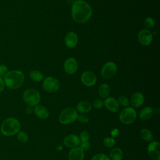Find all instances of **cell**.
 Listing matches in <instances>:
<instances>
[{
	"label": "cell",
	"instance_id": "1",
	"mask_svg": "<svg viewBox=\"0 0 160 160\" xmlns=\"http://www.w3.org/2000/svg\"><path fill=\"white\" fill-rule=\"evenodd\" d=\"M71 16L75 22L79 24L85 23L92 16V9L86 1L78 0L72 4Z\"/></svg>",
	"mask_w": 160,
	"mask_h": 160
},
{
	"label": "cell",
	"instance_id": "2",
	"mask_svg": "<svg viewBox=\"0 0 160 160\" xmlns=\"http://www.w3.org/2000/svg\"><path fill=\"white\" fill-rule=\"evenodd\" d=\"M5 86L12 89H18L21 86L24 81V76L22 71L12 70L8 71L4 76Z\"/></svg>",
	"mask_w": 160,
	"mask_h": 160
},
{
	"label": "cell",
	"instance_id": "3",
	"mask_svg": "<svg viewBox=\"0 0 160 160\" xmlns=\"http://www.w3.org/2000/svg\"><path fill=\"white\" fill-rule=\"evenodd\" d=\"M21 129L19 121L14 118H8L1 123L0 130L2 135L12 136L16 134Z\"/></svg>",
	"mask_w": 160,
	"mask_h": 160
},
{
	"label": "cell",
	"instance_id": "4",
	"mask_svg": "<svg viewBox=\"0 0 160 160\" xmlns=\"http://www.w3.org/2000/svg\"><path fill=\"white\" fill-rule=\"evenodd\" d=\"M77 111L71 107L63 109L58 116V121L62 124H68L74 122L78 118Z\"/></svg>",
	"mask_w": 160,
	"mask_h": 160
},
{
	"label": "cell",
	"instance_id": "5",
	"mask_svg": "<svg viewBox=\"0 0 160 160\" xmlns=\"http://www.w3.org/2000/svg\"><path fill=\"white\" fill-rule=\"evenodd\" d=\"M24 101L29 106H36L38 105L41 100L39 92L34 89H28L26 90L22 95Z\"/></svg>",
	"mask_w": 160,
	"mask_h": 160
},
{
	"label": "cell",
	"instance_id": "6",
	"mask_svg": "<svg viewBox=\"0 0 160 160\" xmlns=\"http://www.w3.org/2000/svg\"><path fill=\"white\" fill-rule=\"evenodd\" d=\"M137 113L134 108L126 107L120 113L119 118L120 121L124 124H130L134 122L136 119Z\"/></svg>",
	"mask_w": 160,
	"mask_h": 160
},
{
	"label": "cell",
	"instance_id": "7",
	"mask_svg": "<svg viewBox=\"0 0 160 160\" xmlns=\"http://www.w3.org/2000/svg\"><path fill=\"white\" fill-rule=\"evenodd\" d=\"M42 86L46 91L52 93L56 92L59 89L60 83L56 78L51 76H48L44 80Z\"/></svg>",
	"mask_w": 160,
	"mask_h": 160
},
{
	"label": "cell",
	"instance_id": "8",
	"mask_svg": "<svg viewBox=\"0 0 160 160\" xmlns=\"http://www.w3.org/2000/svg\"><path fill=\"white\" fill-rule=\"evenodd\" d=\"M117 72V66L112 61L105 63L101 71V76L105 79H110L113 77Z\"/></svg>",
	"mask_w": 160,
	"mask_h": 160
},
{
	"label": "cell",
	"instance_id": "9",
	"mask_svg": "<svg viewBox=\"0 0 160 160\" xmlns=\"http://www.w3.org/2000/svg\"><path fill=\"white\" fill-rule=\"evenodd\" d=\"M160 143L158 141H151L148 146V154L149 156L155 160H160Z\"/></svg>",
	"mask_w": 160,
	"mask_h": 160
},
{
	"label": "cell",
	"instance_id": "10",
	"mask_svg": "<svg viewBox=\"0 0 160 160\" xmlns=\"http://www.w3.org/2000/svg\"><path fill=\"white\" fill-rule=\"evenodd\" d=\"M138 40L139 42L143 46L149 45L152 41L153 35L150 30L147 29L141 30L138 33Z\"/></svg>",
	"mask_w": 160,
	"mask_h": 160
},
{
	"label": "cell",
	"instance_id": "11",
	"mask_svg": "<svg viewBox=\"0 0 160 160\" xmlns=\"http://www.w3.org/2000/svg\"><path fill=\"white\" fill-rule=\"evenodd\" d=\"M81 80L83 84L86 86L91 87L96 84L97 78L93 72L87 71L82 72L81 76Z\"/></svg>",
	"mask_w": 160,
	"mask_h": 160
},
{
	"label": "cell",
	"instance_id": "12",
	"mask_svg": "<svg viewBox=\"0 0 160 160\" xmlns=\"http://www.w3.org/2000/svg\"><path fill=\"white\" fill-rule=\"evenodd\" d=\"M78 69V62L74 58H68L64 63V70L68 74H74Z\"/></svg>",
	"mask_w": 160,
	"mask_h": 160
},
{
	"label": "cell",
	"instance_id": "13",
	"mask_svg": "<svg viewBox=\"0 0 160 160\" xmlns=\"http://www.w3.org/2000/svg\"><path fill=\"white\" fill-rule=\"evenodd\" d=\"M84 158V151L79 146L71 148L68 152V160H83Z\"/></svg>",
	"mask_w": 160,
	"mask_h": 160
},
{
	"label": "cell",
	"instance_id": "14",
	"mask_svg": "<svg viewBox=\"0 0 160 160\" xmlns=\"http://www.w3.org/2000/svg\"><path fill=\"white\" fill-rule=\"evenodd\" d=\"M80 140L78 136L76 134H69L66 136L63 139V144L68 148H74L79 145Z\"/></svg>",
	"mask_w": 160,
	"mask_h": 160
},
{
	"label": "cell",
	"instance_id": "15",
	"mask_svg": "<svg viewBox=\"0 0 160 160\" xmlns=\"http://www.w3.org/2000/svg\"><path fill=\"white\" fill-rule=\"evenodd\" d=\"M78 42V37L76 32L73 31L69 32L65 36L64 43L67 47L70 48H74Z\"/></svg>",
	"mask_w": 160,
	"mask_h": 160
},
{
	"label": "cell",
	"instance_id": "16",
	"mask_svg": "<svg viewBox=\"0 0 160 160\" xmlns=\"http://www.w3.org/2000/svg\"><path fill=\"white\" fill-rule=\"evenodd\" d=\"M104 105L106 108L112 112H116L118 111L119 105L116 99L112 97H108L104 101Z\"/></svg>",
	"mask_w": 160,
	"mask_h": 160
},
{
	"label": "cell",
	"instance_id": "17",
	"mask_svg": "<svg viewBox=\"0 0 160 160\" xmlns=\"http://www.w3.org/2000/svg\"><path fill=\"white\" fill-rule=\"evenodd\" d=\"M35 115L41 119H46L49 117V112L48 109L42 105H36L34 109Z\"/></svg>",
	"mask_w": 160,
	"mask_h": 160
},
{
	"label": "cell",
	"instance_id": "18",
	"mask_svg": "<svg viewBox=\"0 0 160 160\" xmlns=\"http://www.w3.org/2000/svg\"><path fill=\"white\" fill-rule=\"evenodd\" d=\"M144 98L142 93L141 92H136L132 95L130 103L133 108H139L144 103Z\"/></svg>",
	"mask_w": 160,
	"mask_h": 160
},
{
	"label": "cell",
	"instance_id": "19",
	"mask_svg": "<svg viewBox=\"0 0 160 160\" xmlns=\"http://www.w3.org/2000/svg\"><path fill=\"white\" fill-rule=\"evenodd\" d=\"M153 114V109L150 106L143 108L139 114V118L142 121H147L151 118Z\"/></svg>",
	"mask_w": 160,
	"mask_h": 160
},
{
	"label": "cell",
	"instance_id": "20",
	"mask_svg": "<svg viewBox=\"0 0 160 160\" xmlns=\"http://www.w3.org/2000/svg\"><path fill=\"white\" fill-rule=\"evenodd\" d=\"M92 109L91 104L88 101H81L76 106V109L81 114L89 112Z\"/></svg>",
	"mask_w": 160,
	"mask_h": 160
},
{
	"label": "cell",
	"instance_id": "21",
	"mask_svg": "<svg viewBox=\"0 0 160 160\" xmlns=\"http://www.w3.org/2000/svg\"><path fill=\"white\" fill-rule=\"evenodd\" d=\"M122 150L119 148H115L110 151L108 157L110 160H122Z\"/></svg>",
	"mask_w": 160,
	"mask_h": 160
},
{
	"label": "cell",
	"instance_id": "22",
	"mask_svg": "<svg viewBox=\"0 0 160 160\" xmlns=\"http://www.w3.org/2000/svg\"><path fill=\"white\" fill-rule=\"evenodd\" d=\"M110 88L107 84H102L98 88V94L101 98H107L110 94Z\"/></svg>",
	"mask_w": 160,
	"mask_h": 160
},
{
	"label": "cell",
	"instance_id": "23",
	"mask_svg": "<svg viewBox=\"0 0 160 160\" xmlns=\"http://www.w3.org/2000/svg\"><path fill=\"white\" fill-rule=\"evenodd\" d=\"M29 75L30 78L32 81H36V82H39L41 81H42L44 78L43 74L38 70H32V71H31L29 73Z\"/></svg>",
	"mask_w": 160,
	"mask_h": 160
},
{
	"label": "cell",
	"instance_id": "24",
	"mask_svg": "<svg viewBox=\"0 0 160 160\" xmlns=\"http://www.w3.org/2000/svg\"><path fill=\"white\" fill-rule=\"evenodd\" d=\"M140 136L143 140H144L146 141H148V142L152 141V138H153L152 134L151 131L147 128H143L141 130Z\"/></svg>",
	"mask_w": 160,
	"mask_h": 160
},
{
	"label": "cell",
	"instance_id": "25",
	"mask_svg": "<svg viewBox=\"0 0 160 160\" xmlns=\"http://www.w3.org/2000/svg\"><path fill=\"white\" fill-rule=\"evenodd\" d=\"M116 144V140L112 137H106L103 139V144L107 148H112Z\"/></svg>",
	"mask_w": 160,
	"mask_h": 160
},
{
	"label": "cell",
	"instance_id": "26",
	"mask_svg": "<svg viewBox=\"0 0 160 160\" xmlns=\"http://www.w3.org/2000/svg\"><path fill=\"white\" fill-rule=\"evenodd\" d=\"M17 139L19 141L22 143H25L28 141V136L27 133L24 131H19L17 134Z\"/></svg>",
	"mask_w": 160,
	"mask_h": 160
},
{
	"label": "cell",
	"instance_id": "27",
	"mask_svg": "<svg viewBox=\"0 0 160 160\" xmlns=\"http://www.w3.org/2000/svg\"><path fill=\"white\" fill-rule=\"evenodd\" d=\"M118 102L119 105H121L123 107H128L129 104V101L128 98L124 96H121L118 99Z\"/></svg>",
	"mask_w": 160,
	"mask_h": 160
},
{
	"label": "cell",
	"instance_id": "28",
	"mask_svg": "<svg viewBox=\"0 0 160 160\" xmlns=\"http://www.w3.org/2000/svg\"><path fill=\"white\" fill-rule=\"evenodd\" d=\"M155 25V22L154 20L151 18V17H148L145 19L144 20V26L148 28L147 29H152Z\"/></svg>",
	"mask_w": 160,
	"mask_h": 160
},
{
	"label": "cell",
	"instance_id": "29",
	"mask_svg": "<svg viewBox=\"0 0 160 160\" xmlns=\"http://www.w3.org/2000/svg\"><path fill=\"white\" fill-rule=\"evenodd\" d=\"M91 160H110L108 156L104 153H98L93 156Z\"/></svg>",
	"mask_w": 160,
	"mask_h": 160
},
{
	"label": "cell",
	"instance_id": "30",
	"mask_svg": "<svg viewBox=\"0 0 160 160\" xmlns=\"http://www.w3.org/2000/svg\"><path fill=\"white\" fill-rule=\"evenodd\" d=\"M79 138L80 142L88 141V140L89 139V134L88 131H82L79 134Z\"/></svg>",
	"mask_w": 160,
	"mask_h": 160
},
{
	"label": "cell",
	"instance_id": "31",
	"mask_svg": "<svg viewBox=\"0 0 160 160\" xmlns=\"http://www.w3.org/2000/svg\"><path fill=\"white\" fill-rule=\"evenodd\" d=\"M92 106L96 109H101L104 106V102L100 99H96L93 101Z\"/></svg>",
	"mask_w": 160,
	"mask_h": 160
},
{
	"label": "cell",
	"instance_id": "32",
	"mask_svg": "<svg viewBox=\"0 0 160 160\" xmlns=\"http://www.w3.org/2000/svg\"><path fill=\"white\" fill-rule=\"evenodd\" d=\"M77 119L78 120L79 122H80L81 123H84V124H86V123L88 122V121H89L88 117L86 115L83 114L78 115Z\"/></svg>",
	"mask_w": 160,
	"mask_h": 160
},
{
	"label": "cell",
	"instance_id": "33",
	"mask_svg": "<svg viewBox=\"0 0 160 160\" xmlns=\"http://www.w3.org/2000/svg\"><path fill=\"white\" fill-rule=\"evenodd\" d=\"M8 72V67L4 64H0V77L4 76Z\"/></svg>",
	"mask_w": 160,
	"mask_h": 160
},
{
	"label": "cell",
	"instance_id": "34",
	"mask_svg": "<svg viewBox=\"0 0 160 160\" xmlns=\"http://www.w3.org/2000/svg\"><path fill=\"white\" fill-rule=\"evenodd\" d=\"M80 148L84 151L88 150L90 148V143L88 141H85V142H80Z\"/></svg>",
	"mask_w": 160,
	"mask_h": 160
},
{
	"label": "cell",
	"instance_id": "35",
	"mask_svg": "<svg viewBox=\"0 0 160 160\" xmlns=\"http://www.w3.org/2000/svg\"><path fill=\"white\" fill-rule=\"evenodd\" d=\"M110 134L111 135V137L114 138H116L118 136V135L119 134V131L118 128H114L111 131Z\"/></svg>",
	"mask_w": 160,
	"mask_h": 160
},
{
	"label": "cell",
	"instance_id": "36",
	"mask_svg": "<svg viewBox=\"0 0 160 160\" xmlns=\"http://www.w3.org/2000/svg\"><path fill=\"white\" fill-rule=\"evenodd\" d=\"M34 111V109L32 108V106H28L26 108V112L28 114H31L32 113V112Z\"/></svg>",
	"mask_w": 160,
	"mask_h": 160
},
{
	"label": "cell",
	"instance_id": "37",
	"mask_svg": "<svg viewBox=\"0 0 160 160\" xmlns=\"http://www.w3.org/2000/svg\"><path fill=\"white\" fill-rule=\"evenodd\" d=\"M5 87V84L4 82V80L2 78L0 77V93L3 91Z\"/></svg>",
	"mask_w": 160,
	"mask_h": 160
},
{
	"label": "cell",
	"instance_id": "38",
	"mask_svg": "<svg viewBox=\"0 0 160 160\" xmlns=\"http://www.w3.org/2000/svg\"><path fill=\"white\" fill-rule=\"evenodd\" d=\"M61 149H62V147H61V146H58V148H57V150H58V151H61Z\"/></svg>",
	"mask_w": 160,
	"mask_h": 160
},
{
	"label": "cell",
	"instance_id": "39",
	"mask_svg": "<svg viewBox=\"0 0 160 160\" xmlns=\"http://www.w3.org/2000/svg\"><path fill=\"white\" fill-rule=\"evenodd\" d=\"M72 1H78V0H72Z\"/></svg>",
	"mask_w": 160,
	"mask_h": 160
}]
</instances>
